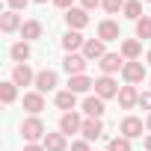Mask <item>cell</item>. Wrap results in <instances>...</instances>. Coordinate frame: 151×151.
<instances>
[{
	"label": "cell",
	"instance_id": "1",
	"mask_svg": "<svg viewBox=\"0 0 151 151\" xmlns=\"http://www.w3.org/2000/svg\"><path fill=\"white\" fill-rule=\"evenodd\" d=\"M21 133H24V139H27V142H39V139H45V136H47V130H45V122H42L39 116H30V119H24V124H21Z\"/></svg>",
	"mask_w": 151,
	"mask_h": 151
},
{
	"label": "cell",
	"instance_id": "2",
	"mask_svg": "<svg viewBox=\"0 0 151 151\" xmlns=\"http://www.w3.org/2000/svg\"><path fill=\"white\" fill-rule=\"evenodd\" d=\"M86 56L83 53H68L65 59H62V68H65V74H68V77H77V74H83L86 71Z\"/></svg>",
	"mask_w": 151,
	"mask_h": 151
},
{
	"label": "cell",
	"instance_id": "3",
	"mask_svg": "<svg viewBox=\"0 0 151 151\" xmlns=\"http://www.w3.org/2000/svg\"><path fill=\"white\" fill-rule=\"evenodd\" d=\"M119 92H122L119 83H116L113 77H107V74L95 80V95H98V98H104V101H107V98H119Z\"/></svg>",
	"mask_w": 151,
	"mask_h": 151
},
{
	"label": "cell",
	"instance_id": "4",
	"mask_svg": "<svg viewBox=\"0 0 151 151\" xmlns=\"http://www.w3.org/2000/svg\"><path fill=\"white\" fill-rule=\"evenodd\" d=\"M83 130V119L77 116V113H62V119H59V133H65V136H71V133H80Z\"/></svg>",
	"mask_w": 151,
	"mask_h": 151
},
{
	"label": "cell",
	"instance_id": "5",
	"mask_svg": "<svg viewBox=\"0 0 151 151\" xmlns=\"http://www.w3.org/2000/svg\"><path fill=\"white\" fill-rule=\"evenodd\" d=\"M122 77H124V83L127 86H133V83H139V80H145V65L142 62H124V68H122Z\"/></svg>",
	"mask_w": 151,
	"mask_h": 151
},
{
	"label": "cell",
	"instance_id": "6",
	"mask_svg": "<svg viewBox=\"0 0 151 151\" xmlns=\"http://www.w3.org/2000/svg\"><path fill=\"white\" fill-rule=\"evenodd\" d=\"M33 86H36V92H42V95H45V92H53V89H56V71L42 68V71L36 74V83H33Z\"/></svg>",
	"mask_w": 151,
	"mask_h": 151
},
{
	"label": "cell",
	"instance_id": "7",
	"mask_svg": "<svg viewBox=\"0 0 151 151\" xmlns=\"http://www.w3.org/2000/svg\"><path fill=\"white\" fill-rule=\"evenodd\" d=\"M12 83H15V86H30V83H36V74H33V68H30L27 62H21V65L12 68Z\"/></svg>",
	"mask_w": 151,
	"mask_h": 151
},
{
	"label": "cell",
	"instance_id": "8",
	"mask_svg": "<svg viewBox=\"0 0 151 151\" xmlns=\"http://www.w3.org/2000/svg\"><path fill=\"white\" fill-rule=\"evenodd\" d=\"M119 130H122V136H127V139H136V136H142V119H136V116H127V119H122Z\"/></svg>",
	"mask_w": 151,
	"mask_h": 151
},
{
	"label": "cell",
	"instance_id": "9",
	"mask_svg": "<svg viewBox=\"0 0 151 151\" xmlns=\"http://www.w3.org/2000/svg\"><path fill=\"white\" fill-rule=\"evenodd\" d=\"M65 24H68V30H83L89 24V12L86 9H68L65 12Z\"/></svg>",
	"mask_w": 151,
	"mask_h": 151
},
{
	"label": "cell",
	"instance_id": "10",
	"mask_svg": "<svg viewBox=\"0 0 151 151\" xmlns=\"http://www.w3.org/2000/svg\"><path fill=\"white\" fill-rule=\"evenodd\" d=\"M98 65H101V71L107 74V77H113L116 71H122V68H124V59H122L119 53H107V56H104Z\"/></svg>",
	"mask_w": 151,
	"mask_h": 151
},
{
	"label": "cell",
	"instance_id": "11",
	"mask_svg": "<svg viewBox=\"0 0 151 151\" xmlns=\"http://www.w3.org/2000/svg\"><path fill=\"white\" fill-rule=\"evenodd\" d=\"M104 110H107V107H104V98H98V95H89V98L83 101V113H86L89 119H101Z\"/></svg>",
	"mask_w": 151,
	"mask_h": 151
},
{
	"label": "cell",
	"instance_id": "12",
	"mask_svg": "<svg viewBox=\"0 0 151 151\" xmlns=\"http://www.w3.org/2000/svg\"><path fill=\"white\" fill-rule=\"evenodd\" d=\"M80 133H83V139H86V142H92V139H101V136H104V124H101V119H86Z\"/></svg>",
	"mask_w": 151,
	"mask_h": 151
},
{
	"label": "cell",
	"instance_id": "13",
	"mask_svg": "<svg viewBox=\"0 0 151 151\" xmlns=\"http://www.w3.org/2000/svg\"><path fill=\"white\" fill-rule=\"evenodd\" d=\"M119 36H122V30H119V24H116V21H110V18H107V21H101V24H98V39H101V42H113V39H119Z\"/></svg>",
	"mask_w": 151,
	"mask_h": 151
},
{
	"label": "cell",
	"instance_id": "14",
	"mask_svg": "<svg viewBox=\"0 0 151 151\" xmlns=\"http://www.w3.org/2000/svg\"><path fill=\"white\" fill-rule=\"evenodd\" d=\"M83 56H86V59H104V56H107L104 42H101V39H86V45H83Z\"/></svg>",
	"mask_w": 151,
	"mask_h": 151
},
{
	"label": "cell",
	"instance_id": "15",
	"mask_svg": "<svg viewBox=\"0 0 151 151\" xmlns=\"http://www.w3.org/2000/svg\"><path fill=\"white\" fill-rule=\"evenodd\" d=\"M119 104H122V110H133V107L139 104V92H136L133 86H122V92H119Z\"/></svg>",
	"mask_w": 151,
	"mask_h": 151
},
{
	"label": "cell",
	"instance_id": "16",
	"mask_svg": "<svg viewBox=\"0 0 151 151\" xmlns=\"http://www.w3.org/2000/svg\"><path fill=\"white\" fill-rule=\"evenodd\" d=\"M24 110L33 113V116H39V113L45 110V98H42V92H27V95H24Z\"/></svg>",
	"mask_w": 151,
	"mask_h": 151
},
{
	"label": "cell",
	"instance_id": "17",
	"mask_svg": "<svg viewBox=\"0 0 151 151\" xmlns=\"http://www.w3.org/2000/svg\"><path fill=\"white\" fill-rule=\"evenodd\" d=\"M42 145H45V151H65L68 139H65V133H47L42 139Z\"/></svg>",
	"mask_w": 151,
	"mask_h": 151
},
{
	"label": "cell",
	"instance_id": "18",
	"mask_svg": "<svg viewBox=\"0 0 151 151\" xmlns=\"http://www.w3.org/2000/svg\"><path fill=\"white\" fill-rule=\"evenodd\" d=\"M83 45H86V39H83V36H80L77 30H68V33L62 36V47H65L68 53H74V50H80Z\"/></svg>",
	"mask_w": 151,
	"mask_h": 151
},
{
	"label": "cell",
	"instance_id": "19",
	"mask_svg": "<svg viewBox=\"0 0 151 151\" xmlns=\"http://www.w3.org/2000/svg\"><path fill=\"white\" fill-rule=\"evenodd\" d=\"M24 24H21V18H18V12H3V15H0V30H3V33H15V30H21Z\"/></svg>",
	"mask_w": 151,
	"mask_h": 151
},
{
	"label": "cell",
	"instance_id": "20",
	"mask_svg": "<svg viewBox=\"0 0 151 151\" xmlns=\"http://www.w3.org/2000/svg\"><path fill=\"white\" fill-rule=\"evenodd\" d=\"M95 86V80H89L86 74H77V77H68V89L74 92V95H80V92H89Z\"/></svg>",
	"mask_w": 151,
	"mask_h": 151
},
{
	"label": "cell",
	"instance_id": "21",
	"mask_svg": "<svg viewBox=\"0 0 151 151\" xmlns=\"http://www.w3.org/2000/svg\"><path fill=\"white\" fill-rule=\"evenodd\" d=\"M56 107H59V110H65V113H71L74 107H77V95H74L71 89H65V92H56Z\"/></svg>",
	"mask_w": 151,
	"mask_h": 151
},
{
	"label": "cell",
	"instance_id": "22",
	"mask_svg": "<svg viewBox=\"0 0 151 151\" xmlns=\"http://www.w3.org/2000/svg\"><path fill=\"white\" fill-rule=\"evenodd\" d=\"M21 39L24 42H33V39H42V24L33 18V21H24V27H21Z\"/></svg>",
	"mask_w": 151,
	"mask_h": 151
},
{
	"label": "cell",
	"instance_id": "23",
	"mask_svg": "<svg viewBox=\"0 0 151 151\" xmlns=\"http://www.w3.org/2000/svg\"><path fill=\"white\" fill-rule=\"evenodd\" d=\"M139 53H142V45H139L136 39H127V42H122V56H124L127 62L139 59Z\"/></svg>",
	"mask_w": 151,
	"mask_h": 151
},
{
	"label": "cell",
	"instance_id": "24",
	"mask_svg": "<svg viewBox=\"0 0 151 151\" xmlns=\"http://www.w3.org/2000/svg\"><path fill=\"white\" fill-rule=\"evenodd\" d=\"M9 53H12V59L21 65V62H27V59H30V45H27V42H15Z\"/></svg>",
	"mask_w": 151,
	"mask_h": 151
},
{
	"label": "cell",
	"instance_id": "25",
	"mask_svg": "<svg viewBox=\"0 0 151 151\" xmlns=\"http://www.w3.org/2000/svg\"><path fill=\"white\" fill-rule=\"evenodd\" d=\"M18 98V86L12 83V80H6V83H0V101L3 104H12Z\"/></svg>",
	"mask_w": 151,
	"mask_h": 151
},
{
	"label": "cell",
	"instance_id": "26",
	"mask_svg": "<svg viewBox=\"0 0 151 151\" xmlns=\"http://www.w3.org/2000/svg\"><path fill=\"white\" fill-rule=\"evenodd\" d=\"M122 12H124V18H130V21H139V18H142V0H127Z\"/></svg>",
	"mask_w": 151,
	"mask_h": 151
},
{
	"label": "cell",
	"instance_id": "27",
	"mask_svg": "<svg viewBox=\"0 0 151 151\" xmlns=\"http://www.w3.org/2000/svg\"><path fill=\"white\" fill-rule=\"evenodd\" d=\"M136 36H139V39H151V18H148V15H142V18L136 21Z\"/></svg>",
	"mask_w": 151,
	"mask_h": 151
},
{
	"label": "cell",
	"instance_id": "28",
	"mask_svg": "<svg viewBox=\"0 0 151 151\" xmlns=\"http://www.w3.org/2000/svg\"><path fill=\"white\" fill-rule=\"evenodd\" d=\"M107 151H130V139L127 136H116V139H110Z\"/></svg>",
	"mask_w": 151,
	"mask_h": 151
},
{
	"label": "cell",
	"instance_id": "29",
	"mask_svg": "<svg viewBox=\"0 0 151 151\" xmlns=\"http://www.w3.org/2000/svg\"><path fill=\"white\" fill-rule=\"evenodd\" d=\"M101 6H104V9L110 12V15H116L119 9H124V0H104V3H101Z\"/></svg>",
	"mask_w": 151,
	"mask_h": 151
},
{
	"label": "cell",
	"instance_id": "30",
	"mask_svg": "<svg viewBox=\"0 0 151 151\" xmlns=\"http://www.w3.org/2000/svg\"><path fill=\"white\" fill-rule=\"evenodd\" d=\"M6 3H9V9H12V12H18V9H24V6L30 3V0H6Z\"/></svg>",
	"mask_w": 151,
	"mask_h": 151
},
{
	"label": "cell",
	"instance_id": "31",
	"mask_svg": "<svg viewBox=\"0 0 151 151\" xmlns=\"http://www.w3.org/2000/svg\"><path fill=\"white\" fill-rule=\"evenodd\" d=\"M139 107L151 110V92H142V95H139Z\"/></svg>",
	"mask_w": 151,
	"mask_h": 151
},
{
	"label": "cell",
	"instance_id": "32",
	"mask_svg": "<svg viewBox=\"0 0 151 151\" xmlns=\"http://www.w3.org/2000/svg\"><path fill=\"white\" fill-rule=\"evenodd\" d=\"M71 151H89V142L80 139V142H71Z\"/></svg>",
	"mask_w": 151,
	"mask_h": 151
},
{
	"label": "cell",
	"instance_id": "33",
	"mask_svg": "<svg viewBox=\"0 0 151 151\" xmlns=\"http://www.w3.org/2000/svg\"><path fill=\"white\" fill-rule=\"evenodd\" d=\"M59 9H74V0H53Z\"/></svg>",
	"mask_w": 151,
	"mask_h": 151
},
{
	"label": "cell",
	"instance_id": "34",
	"mask_svg": "<svg viewBox=\"0 0 151 151\" xmlns=\"http://www.w3.org/2000/svg\"><path fill=\"white\" fill-rule=\"evenodd\" d=\"M104 3V0H83V9L89 12V9H95V6H101Z\"/></svg>",
	"mask_w": 151,
	"mask_h": 151
},
{
	"label": "cell",
	"instance_id": "35",
	"mask_svg": "<svg viewBox=\"0 0 151 151\" xmlns=\"http://www.w3.org/2000/svg\"><path fill=\"white\" fill-rule=\"evenodd\" d=\"M24 151H45V145H36V142H27Z\"/></svg>",
	"mask_w": 151,
	"mask_h": 151
},
{
	"label": "cell",
	"instance_id": "36",
	"mask_svg": "<svg viewBox=\"0 0 151 151\" xmlns=\"http://www.w3.org/2000/svg\"><path fill=\"white\" fill-rule=\"evenodd\" d=\"M145 151H151V136H145Z\"/></svg>",
	"mask_w": 151,
	"mask_h": 151
},
{
	"label": "cell",
	"instance_id": "37",
	"mask_svg": "<svg viewBox=\"0 0 151 151\" xmlns=\"http://www.w3.org/2000/svg\"><path fill=\"white\" fill-rule=\"evenodd\" d=\"M145 127H148V130H151V116H148V122H145Z\"/></svg>",
	"mask_w": 151,
	"mask_h": 151
},
{
	"label": "cell",
	"instance_id": "38",
	"mask_svg": "<svg viewBox=\"0 0 151 151\" xmlns=\"http://www.w3.org/2000/svg\"><path fill=\"white\" fill-rule=\"evenodd\" d=\"M145 59H148V65H151V50H148V56H145Z\"/></svg>",
	"mask_w": 151,
	"mask_h": 151
},
{
	"label": "cell",
	"instance_id": "39",
	"mask_svg": "<svg viewBox=\"0 0 151 151\" xmlns=\"http://www.w3.org/2000/svg\"><path fill=\"white\" fill-rule=\"evenodd\" d=\"M36 3H47V0H36Z\"/></svg>",
	"mask_w": 151,
	"mask_h": 151
},
{
	"label": "cell",
	"instance_id": "40",
	"mask_svg": "<svg viewBox=\"0 0 151 151\" xmlns=\"http://www.w3.org/2000/svg\"><path fill=\"white\" fill-rule=\"evenodd\" d=\"M142 3H151V0H142Z\"/></svg>",
	"mask_w": 151,
	"mask_h": 151
}]
</instances>
